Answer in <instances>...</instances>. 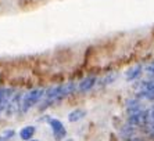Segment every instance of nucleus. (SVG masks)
<instances>
[{
    "label": "nucleus",
    "instance_id": "nucleus-1",
    "mask_svg": "<svg viewBox=\"0 0 154 141\" xmlns=\"http://www.w3.org/2000/svg\"><path fill=\"white\" fill-rule=\"evenodd\" d=\"M78 90V85L76 83H65V85H58V86H53V87L47 88L45 92V102H43V108H47V105H50L53 102L58 101V100L68 97V95L74 94Z\"/></svg>",
    "mask_w": 154,
    "mask_h": 141
},
{
    "label": "nucleus",
    "instance_id": "nucleus-2",
    "mask_svg": "<svg viewBox=\"0 0 154 141\" xmlns=\"http://www.w3.org/2000/svg\"><path fill=\"white\" fill-rule=\"evenodd\" d=\"M135 85V94L137 98L154 101V79H144V80L133 82Z\"/></svg>",
    "mask_w": 154,
    "mask_h": 141
},
{
    "label": "nucleus",
    "instance_id": "nucleus-3",
    "mask_svg": "<svg viewBox=\"0 0 154 141\" xmlns=\"http://www.w3.org/2000/svg\"><path fill=\"white\" fill-rule=\"evenodd\" d=\"M45 88H33L31 92H28L25 95H22L21 101V112L25 113L28 112L32 106H35L42 98H45Z\"/></svg>",
    "mask_w": 154,
    "mask_h": 141
},
{
    "label": "nucleus",
    "instance_id": "nucleus-4",
    "mask_svg": "<svg viewBox=\"0 0 154 141\" xmlns=\"http://www.w3.org/2000/svg\"><path fill=\"white\" fill-rule=\"evenodd\" d=\"M49 124L51 127V131H53V136L56 138V141L64 140V137L67 136V130H65V126L63 124V122L58 119H54V118H50L49 119Z\"/></svg>",
    "mask_w": 154,
    "mask_h": 141
},
{
    "label": "nucleus",
    "instance_id": "nucleus-5",
    "mask_svg": "<svg viewBox=\"0 0 154 141\" xmlns=\"http://www.w3.org/2000/svg\"><path fill=\"white\" fill-rule=\"evenodd\" d=\"M143 74H144V65L143 64H136V65L131 67L125 72V79H126V82H131V83H132V82L139 80Z\"/></svg>",
    "mask_w": 154,
    "mask_h": 141
},
{
    "label": "nucleus",
    "instance_id": "nucleus-6",
    "mask_svg": "<svg viewBox=\"0 0 154 141\" xmlns=\"http://www.w3.org/2000/svg\"><path fill=\"white\" fill-rule=\"evenodd\" d=\"M21 101H22L21 93H18V94H14V95H13V98L10 100V102H8L7 108H6V111H7V115H8V116H10V115H14L17 111H21Z\"/></svg>",
    "mask_w": 154,
    "mask_h": 141
},
{
    "label": "nucleus",
    "instance_id": "nucleus-7",
    "mask_svg": "<svg viewBox=\"0 0 154 141\" xmlns=\"http://www.w3.org/2000/svg\"><path fill=\"white\" fill-rule=\"evenodd\" d=\"M14 95V90L13 88H0V112L6 111L10 100Z\"/></svg>",
    "mask_w": 154,
    "mask_h": 141
},
{
    "label": "nucleus",
    "instance_id": "nucleus-8",
    "mask_svg": "<svg viewBox=\"0 0 154 141\" xmlns=\"http://www.w3.org/2000/svg\"><path fill=\"white\" fill-rule=\"evenodd\" d=\"M96 85H97V78L96 76H88V78H85L83 80H81L78 83V92L79 93H88Z\"/></svg>",
    "mask_w": 154,
    "mask_h": 141
},
{
    "label": "nucleus",
    "instance_id": "nucleus-9",
    "mask_svg": "<svg viewBox=\"0 0 154 141\" xmlns=\"http://www.w3.org/2000/svg\"><path fill=\"white\" fill-rule=\"evenodd\" d=\"M85 116H86V111L82 110V108H76V110L71 111V112L68 113V120L71 122V123H75V122L81 120Z\"/></svg>",
    "mask_w": 154,
    "mask_h": 141
},
{
    "label": "nucleus",
    "instance_id": "nucleus-10",
    "mask_svg": "<svg viewBox=\"0 0 154 141\" xmlns=\"http://www.w3.org/2000/svg\"><path fill=\"white\" fill-rule=\"evenodd\" d=\"M144 126L149 129V131L151 133V136H154V105L147 108V119Z\"/></svg>",
    "mask_w": 154,
    "mask_h": 141
},
{
    "label": "nucleus",
    "instance_id": "nucleus-11",
    "mask_svg": "<svg viewBox=\"0 0 154 141\" xmlns=\"http://www.w3.org/2000/svg\"><path fill=\"white\" fill-rule=\"evenodd\" d=\"M35 131L36 130L33 126H25V127H22L21 131H20V137L24 141H29V140H32V137L35 136Z\"/></svg>",
    "mask_w": 154,
    "mask_h": 141
},
{
    "label": "nucleus",
    "instance_id": "nucleus-12",
    "mask_svg": "<svg viewBox=\"0 0 154 141\" xmlns=\"http://www.w3.org/2000/svg\"><path fill=\"white\" fill-rule=\"evenodd\" d=\"M144 75L147 76V79H154V61L149 62L144 67Z\"/></svg>",
    "mask_w": 154,
    "mask_h": 141
},
{
    "label": "nucleus",
    "instance_id": "nucleus-13",
    "mask_svg": "<svg viewBox=\"0 0 154 141\" xmlns=\"http://www.w3.org/2000/svg\"><path fill=\"white\" fill-rule=\"evenodd\" d=\"M13 136H14V131H13V130H7L6 133L3 134V136H2V137H0V141H7L8 138H11Z\"/></svg>",
    "mask_w": 154,
    "mask_h": 141
},
{
    "label": "nucleus",
    "instance_id": "nucleus-14",
    "mask_svg": "<svg viewBox=\"0 0 154 141\" xmlns=\"http://www.w3.org/2000/svg\"><path fill=\"white\" fill-rule=\"evenodd\" d=\"M29 141H38V140H29Z\"/></svg>",
    "mask_w": 154,
    "mask_h": 141
}]
</instances>
